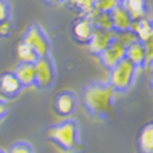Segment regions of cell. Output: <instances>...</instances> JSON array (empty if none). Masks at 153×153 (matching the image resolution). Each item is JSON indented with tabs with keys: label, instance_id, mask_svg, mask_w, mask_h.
I'll return each instance as SVG.
<instances>
[{
	"label": "cell",
	"instance_id": "603a6c76",
	"mask_svg": "<svg viewBox=\"0 0 153 153\" xmlns=\"http://www.w3.org/2000/svg\"><path fill=\"white\" fill-rule=\"evenodd\" d=\"M11 30H12V27H11V23L9 20L0 22V36H4V37L9 36L11 33Z\"/></svg>",
	"mask_w": 153,
	"mask_h": 153
},
{
	"label": "cell",
	"instance_id": "5bb4252c",
	"mask_svg": "<svg viewBox=\"0 0 153 153\" xmlns=\"http://www.w3.org/2000/svg\"><path fill=\"white\" fill-rule=\"evenodd\" d=\"M137 142L140 153H153V121L142 127Z\"/></svg>",
	"mask_w": 153,
	"mask_h": 153
},
{
	"label": "cell",
	"instance_id": "ac0fdd59",
	"mask_svg": "<svg viewBox=\"0 0 153 153\" xmlns=\"http://www.w3.org/2000/svg\"><path fill=\"white\" fill-rule=\"evenodd\" d=\"M66 3L71 9L77 10L81 16H85L94 10L96 0H66Z\"/></svg>",
	"mask_w": 153,
	"mask_h": 153
},
{
	"label": "cell",
	"instance_id": "4316f807",
	"mask_svg": "<svg viewBox=\"0 0 153 153\" xmlns=\"http://www.w3.org/2000/svg\"><path fill=\"white\" fill-rule=\"evenodd\" d=\"M0 153H4V152H1V151H0Z\"/></svg>",
	"mask_w": 153,
	"mask_h": 153
},
{
	"label": "cell",
	"instance_id": "7c38bea8",
	"mask_svg": "<svg viewBox=\"0 0 153 153\" xmlns=\"http://www.w3.org/2000/svg\"><path fill=\"white\" fill-rule=\"evenodd\" d=\"M125 58L129 59L136 68H142L146 64V48L141 41H134L126 45Z\"/></svg>",
	"mask_w": 153,
	"mask_h": 153
},
{
	"label": "cell",
	"instance_id": "44dd1931",
	"mask_svg": "<svg viewBox=\"0 0 153 153\" xmlns=\"http://www.w3.org/2000/svg\"><path fill=\"white\" fill-rule=\"evenodd\" d=\"M9 153H33V148L27 142H17L11 146Z\"/></svg>",
	"mask_w": 153,
	"mask_h": 153
},
{
	"label": "cell",
	"instance_id": "e0dca14e",
	"mask_svg": "<svg viewBox=\"0 0 153 153\" xmlns=\"http://www.w3.org/2000/svg\"><path fill=\"white\" fill-rule=\"evenodd\" d=\"M16 54H17V58L21 62H31V64H34L37 61V59L39 58L37 55V53L32 49V47H30L26 42L21 41L19 44H17V48H16Z\"/></svg>",
	"mask_w": 153,
	"mask_h": 153
},
{
	"label": "cell",
	"instance_id": "7402d4cb",
	"mask_svg": "<svg viewBox=\"0 0 153 153\" xmlns=\"http://www.w3.org/2000/svg\"><path fill=\"white\" fill-rule=\"evenodd\" d=\"M10 16V4L7 0H0V22L9 20Z\"/></svg>",
	"mask_w": 153,
	"mask_h": 153
},
{
	"label": "cell",
	"instance_id": "cb8c5ba5",
	"mask_svg": "<svg viewBox=\"0 0 153 153\" xmlns=\"http://www.w3.org/2000/svg\"><path fill=\"white\" fill-rule=\"evenodd\" d=\"M6 110H7V108H6V104L4 103V102H1L0 100V118H1L4 114L6 113Z\"/></svg>",
	"mask_w": 153,
	"mask_h": 153
},
{
	"label": "cell",
	"instance_id": "3957f363",
	"mask_svg": "<svg viewBox=\"0 0 153 153\" xmlns=\"http://www.w3.org/2000/svg\"><path fill=\"white\" fill-rule=\"evenodd\" d=\"M136 66L129 59H121L109 69V85L115 92H125L131 87L136 72Z\"/></svg>",
	"mask_w": 153,
	"mask_h": 153
},
{
	"label": "cell",
	"instance_id": "d4e9b609",
	"mask_svg": "<svg viewBox=\"0 0 153 153\" xmlns=\"http://www.w3.org/2000/svg\"><path fill=\"white\" fill-rule=\"evenodd\" d=\"M45 4H49V5H55V4H59V3H62L64 0H43Z\"/></svg>",
	"mask_w": 153,
	"mask_h": 153
},
{
	"label": "cell",
	"instance_id": "2e32d148",
	"mask_svg": "<svg viewBox=\"0 0 153 153\" xmlns=\"http://www.w3.org/2000/svg\"><path fill=\"white\" fill-rule=\"evenodd\" d=\"M131 31L136 34L138 41L145 43L148 39V37L151 36V32H152V21H149L146 17L134 21L132 26H131Z\"/></svg>",
	"mask_w": 153,
	"mask_h": 153
},
{
	"label": "cell",
	"instance_id": "4fadbf2b",
	"mask_svg": "<svg viewBox=\"0 0 153 153\" xmlns=\"http://www.w3.org/2000/svg\"><path fill=\"white\" fill-rule=\"evenodd\" d=\"M14 74L21 82L22 86H32L36 82V71L34 64L31 62H20L16 66Z\"/></svg>",
	"mask_w": 153,
	"mask_h": 153
},
{
	"label": "cell",
	"instance_id": "277c9868",
	"mask_svg": "<svg viewBox=\"0 0 153 153\" xmlns=\"http://www.w3.org/2000/svg\"><path fill=\"white\" fill-rule=\"evenodd\" d=\"M34 71H36V82L34 85L38 88H49L53 86L56 72H55V65L49 55L39 56L34 62Z\"/></svg>",
	"mask_w": 153,
	"mask_h": 153
},
{
	"label": "cell",
	"instance_id": "8992f818",
	"mask_svg": "<svg viewBox=\"0 0 153 153\" xmlns=\"http://www.w3.org/2000/svg\"><path fill=\"white\" fill-rule=\"evenodd\" d=\"M125 54H126V45L115 37V39L98 55V58L102 62V65L110 69L115 64H118L121 59H124Z\"/></svg>",
	"mask_w": 153,
	"mask_h": 153
},
{
	"label": "cell",
	"instance_id": "5b68a950",
	"mask_svg": "<svg viewBox=\"0 0 153 153\" xmlns=\"http://www.w3.org/2000/svg\"><path fill=\"white\" fill-rule=\"evenodd\" d=\"M22 41L26 42L30 47H32V49L37 53L38 56L49 55L50 42L44 31L38 25H32L25 33Z\"/></svg>",
	"mask_w": 153,
	"mask_h": 153
},
{
	"label": "cell",
	"instance_id": "83f0119b",
	"mask_svg": "<svg viewBox=\"0 0 153 153\" xmlns=\"http://www.w3.org/2000/svg\"><path fill=\"white\" fill-rule=\"evenodd\" d=\"M121 1H123V0H120V3H121Z\"/></svg>",
	"mask_w": 153,
	"mask_h": 153
},
{
	"label": "cell",
	"instance_id": "30bf717a",
	"mask_svg": "<svg viewBox=\"0 0 153 153\" xmlns=\"http://www.w3.org/2000/svg\"><path fill=\"white\" fill-rule=\"evenodd\" d=\"M76 108V98L70 91H61L54 98V109L58 115L68 117Z\"/></svg>",
	"mask_w": 153,
	"mask_h": 153
},
{
	"label": "cell",
	"instance_id": "9c48e42d",
	"mask_svg": "<svg viewBox=\"0 0 153 153\" xmlns=\"http://www.w3.org/2000/svg\"><path fill=\"white\" fill-rule=\"evenodd\" d=\"M110 17H111V25H113V31L115 33L126 32L130 31L132 26V19L130 14L127 12L125 6L120 3L110 11Z\"/></svg>",
	"mask_w": 153,
	"mask_h": 153
},
{
	"label": "cell",
	"instance_id": "484cf974",
	"mask_svg": "<svg viewBox=\"0 0 153 153\" xmlns=\"http://www.w3.org/2000/svg\"><path fill=\"white\" fill-rule=\"evenodd\" d=\"M151 88L153 91V72H152V76H151Z\"/></svg>",
	"mask_w": 153,
	"mask_h": 153
},
{
	"label": "cell",
	"instance_id": "d6986e66",
	"mask_svg": "<svg viewBox=\"0 0 153 153\" xmlns=\"http://www.w3.org/2000/svg\"><path fill=\"white\" fill-rule=\"evenodd\" d=\"M119 4H120V0H96L94 10L99 12H110Z\"/></svg>",
	"mask_w": 153,
	"mask_h": 153
},
{
	"label": "cell",
	"instance_id": "8fae6325",
	"mask_svg": "<svg viewBox=\"0 0 153 153\" xmlns=\"http://www.w3.org/2000/svg\"><path fill=\"white\" fill-rule=\"evenodd\" d=\"M23 86L14 72H4L0 75V93L6 97H15Z\"/></svg>",
	"mask_w": 153,
	"mask_h": 153
},
{
	"label": "cell",
	"instance_id": "ffe728a7",
	"mask_svg": "<svg viewBox=\"0 0 153 153\" xmlns=\"http://www.w3.org/2000/svg\"><path fill=\"white\" fill-rule=\"evenodd\" d=\"M146 48V64L145 66H152L153 65V22H152V32L148 39L143 43Z\"/></svg>",
	"mask_w": 153,
	"mask_h": 153
},
{
	"label": "cell",
	"instance_id": "9a60e30c",
	"mask_svg": "<svg viewBox=\"0 0 153 153\" xmlns=\"http://www.w3.org/2000/svg\"><path fill=\"white\" fill-rule=\"evenodd\" d=\"M121 4L130 14L132 21H137L140 19L146 17V14H147L146 0H123Z\"/></svg>",
	"mask_w": 153,
	"mask_h": 153
},
{
	"label": "cell",
	"instance_id": "ba28073f",
	"mask_svg": "<svg viewBox=\"0 0 153 153\" xmlns=\"http://www.w3.org/2000/svg\"><path fill=\"white\" fill-rule=\"evenodd\" d=\"M94 28H96V26L90 17L87 15L81 16L80 19H77L72 23L71 32H72L74 39L77 43L87 44L91 39Z\"/></svg>",
	"mask_w": 153,
	"mask_h": 153
},
{
	"label": "cell",
	"instance_id": "52a82bcc",
	"mask_svg": "<svg viewBox=\"0 0 153 153\" xmlns=\"http://www.w3.org/2000/svg\"><path fill=\"white\" fill-rule=\"evenodd\" d=\"M117 33L113 30H103V28H94L93 34L90 42L87 43L90 52L94 55H99L103 50L115 39Z\"/></svg>",
	"mask_w": 153,
	"mask_h": 153
},
{
	"label": "cell",
	"instance_id": "7a4b0ae2",
	"mask_svg": "<svg viewBox=\"0 0 153 153\" xmlns=\"http://www.w3.org/2000/svg\"><path fill=\"white\" fill-rule=\"evenodd\" d=\"M45 136L64 149H72L77 143V124L74 120H65L49 126Z\"/></svg>",
	"mask_w": 153,
	"mask_h": 153
},
{
	"label": "cell",
	"instance_id": "6da1fadb",
	"mask_svg": "<svg viewBox=\"0 0 153 153\" xmlns=\"http://www.w3.org/2000/svg\"><path fill=\"white\" fill-rule=\"evenodd\" d=\"M114 88L109 83L91 82L83 88V105L93 117H104L111 111Z\"/></svg>",
	"mask_w": 153,
	"mask_h": 153
}]
</instances>
